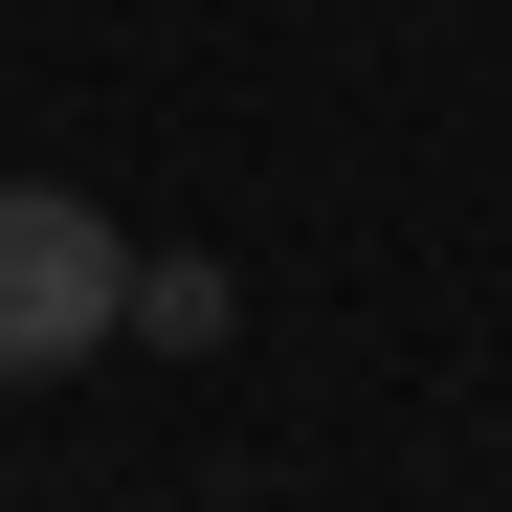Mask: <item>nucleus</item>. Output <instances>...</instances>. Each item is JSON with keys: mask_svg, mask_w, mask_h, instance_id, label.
<instances>
[{"mask_svg": "<svg viewBox=\"0 0 512 512\" xmlns=\"http://www.w3.org/2000/svg\"><path fill=\"white\" fill-rule=\"evenodd\" d=\"M134 334V245L67 201V179H0V379H67Z\"/></svg>", "mask_w": 512, "mask_h": 512, "instance_id": "f257e3e1", "label": "nucleus"}, {"mask_svg": "<svg viewBox=\"0 0 512 512\" xmlns=\"http://www.w3.org/2000/svg\"><path fill=\"white\" fill-rule=\"evenodd\" d=\"M201 334H223V268H201V245H156V268H134V357H201Z\"/></svg>", "mask_w": 512, "mask_h": 512, "instance_id": "f03ea898", "label": "nucleus"}]
</instances>
